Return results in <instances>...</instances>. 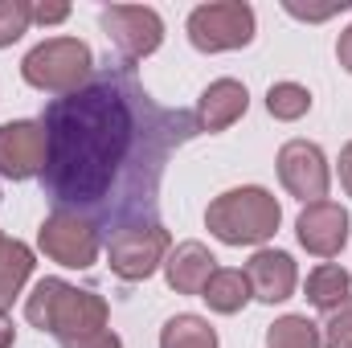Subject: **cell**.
I'll list each match as a JSON object with an SVG mask.
<instances>
[{"label":"cell","mask_w":352,"mask_h":348,"mask_svg":"<svg viewBox=\"0 0 352 348\" xmlns=\"http://www.w3.org/2000/svg\"><path fill=\"white\" fill-rule=\"evenodd\" d=\"M41 127L45 197L111 234L152 221L168 152L201 131L197 115L156 107L127 62L54 98Z\"/></svg>","instance_id":"obj_1"},{"label":"cell","mask_w":352,"mask_h":348,"mask_svg":"<svg viewBox=\"0 0 352 348\" xmlns=\"http://www.w3.org/2000/svg\"><path fill=\"white\" fill-rule=\"evenodd\" d=\"M25 316L33 328L41 332H54L58 340H70V336H87L107 328V303L102 295L94 291H78L62 279H41L25 303Z\"/></svg>","instance_id":"obj_2"},{"label":"cell","mask_w":352,"mask_h":348,"mask_svg":"<svg viewBox=\"0 0 352 348\" xmlns=\"http://www.w3.org/2000/svg\"><path fill=\"white\" fill-rule=\"evenodd\" d=\"M278 201L266 188H230L205 209V226L226 246H258L278 230Z\"/></svg>","instance_id":"obj_3"},{"label":"cell","mask_w":352,"mask_h":348,"mask_svg":"<svg viewBox=\"0 0 352 348\" xmlns=\"http://www.w3.org/2000/svg\"><path fill=\"white\" fill-rule=\"evenodd\" d=\"M21 74H25L29 87L62 98V94H74V90H82L90 83L94 58H90V45L78 41V37H50L37 50L25 54Z\"/></svg>","instance_id":"obj_4"},{"label":"cell","mask_w":352,"mask_h":348,"mask_svg":"<svg viewBox=\"0 0 352 348\" xmlns=\"http://www.w3.org/2000/svg\"><path fill=\"white\" fill-rule=\"evenodd\" d=\"M188 41L201 54H226L254 41V8L242 0H217L188 12Z\"/></svg>","instance_id":"obj_5"},{"label":"cell","mask_w":352,"mask_h":348,"mask_svg":"<svg viewBox=\"0 0 352 348\" xmlns=\"http://www.w3.org/2000/svg\"><path fill=\"white\" fill-rule=\"evenodd\" d=\"M98 25L102 33L111 37V45L123 54V62H140L148 54L160 50L164 41V21L156 8H144V4H111L98 12Z\"/></svg>","instance_id":"obj_6"},{"label":"cell","mask_w":352,"mask_h":348,"mask_svg":"<svg viewBox=\"0 0 352 348\" xmlns=\"http://www.w3.org/2000/svg\"><path fill=\"white\" fill-rule=\"evenodd\" d=\"M168 250H173V242H168L164 226H156V221L115 230V234H111V242H107L111 270H115L119 279H127V283L156 274V266L168 259Z\"/></svg>","instance_id":"obj_7"},{"label":"cell","mask_w":352,"mask_h":348,"mask_svg":"<svg viewBox=\"0 0 352 348\" xmlns=\"http://www.w3.org/2000/svg\"><path fill=\"white\" fill-rule=\"evenodd\" d=\"M98 230L90 226L87 217L70 213V209H54L45 221H41V250L62 266H74V270H87L98 262Z\"/></svg>","instance_id":"obj_8"},{"label":"cell","mask_w":352,"mask_h":348,"mask_svg":"<svg viewBox=\"0 0 352 348\" xmlns=\"http://www.w3.org/2000/svg\"><path fill=\"white\" fill-rule=\"evenodd\" d=\"M278 180H283V188L291 197H299L303 205H316V201H328L332 173H328V160H324V152L316 144L291 140L278 152Z\"/></svg>","instance_id":"obj_9"},{"label":"cell","mask_w":352,"mask_h":348,"mask_svg":"<svg viewBox=\"0 0 352 348\" xmlns=\"http://www.w3.org/2000/svg\"><path fill=\"white\" fill-rule=\"evenodd\" d=\"M45 168V127L33 119H16L0 127V176L29 180Z\"/></svg>","instance_id":"obj_10"},{"label":"cell","mask_w":352,"mask_h":348,"mask_svg":"<svg viewBox=\"0 0 352 348\" xmlns=\"http://www.w3.org/2000/svg\"><path fill=\"white\" fill-rule=\"evenodd\" d=\"M299 242L320 254V259H336L349 242V209L336 205V201H316L299 213V226H295Z\"/></svg>","instance_id":"obj_11"},{"label":"cell","mask_w":352,"mask_h":348,"mask_svg":"<svg viewBox=\"0 0 352 348\" xmlns=\"http://www.w3.org/2000/svg\"><path fill=\"white\" fill-rule=\"evenodd\" d=\"M246 279H250L254 299H263V303L291 299V291L299 283L295 262H291V254H283V250H258L254 259L246 262Z\"/></svg>","instance_id":"obj_12"},{"label":"cell","mask_w":352,"mask_h":348,"mask_svg":"<svg viewBox=\"0 0 352 348\" xmlns=\"http://www.w3.org/2000/svg\"><path fill=\"white\" fill-rule=\"evenodd\" d=\"M246 107H250V94L242 83H234V78H217V83H209L205 94H201V102H197V123H201V131H226L230 123H238L242 115H246Z\"/></svg>","instance_id":"obj_13"},{"label":"cell","mask_w":352,"mask_h":348,"mask_svg":"<svg viewBox=\"0 0 352 348\" xmlns=\"http://www.w3.org/2000/svg\"><path fill=\"white\" fill-rule=\"evenodd\" d=\"M164 270H168V287H173V291H180V295H201L205 283H209L213 270H217V259H213L201 242H180L176 250H168Z\"/></svg>","instance_id":"obj_14"},{"label":"cell","mask_w":352,"mask_h":348,"mask_svg":"<svg viewBox=\"0 0 352 348\" xmlns=\"http://www.w3.org/2000/svg\"><path fill=\"white\" fill-rule=\"evenodd\" d=\"M201 299L213 307V312H221V316H234V312H242L250 299H254V291H250V279H246V270H213V279L205 283V291H201Z\"/></svg>","instance_id":"obj_15"},{"label":"cell","mask_w":352,"mask_h":348,"mask_svg":"<svg viewBox=\"0 0 352 348\" xmlns=\"http://www.w3.org/2000/svg\"><path fill=\"white\" fill-rule=\"evenodd\" d=\"M352 299V274L336 262H324L307 274V303L320 312H336L340 303Z\"/></svg>","instance_id":"obj_16"},{"label":"cell","mask_w":352,"mask_h":348,"mask_svg":"<svg viewBox=\"0 0 352 348\" xmlns=\"http://www.w3.org/2000/svg\"><path fill=\"white\" fill-rule=\"evenodd\" d=\"M29 270H33V250L25 242H8L4 238V246H0V312L12 307V299L21 295Z\"/></svg>","instance_id":"obj_17"},{"label":"cell","mask_w":352,"mask_h":348,"mask_svg":"<svg viewBox=\"0 0 352 348\" xmlns=\"http://www.w3.org/2000/svg\"><path fill=\"white\" fill-rule=\"evenodd\" d=\"M160 348H217V332L201 316H173L160 332Z\"/></svg>","instance_id":"obj_18"},{"label":"cell","mask_w":352,"mask_h":348,"mask_svg":"<svg viewBox=\"0 0 352 348\" xmlns=\"http://www.w3.org/2000/svg\"><path fill=\"white\" fill-rule=\"evenodd\" d=\"M320 345H324V336L307 316H283L266 332V348H320Z\"/></svg>","instance_id":"obj_19"},{"label":"cell","mask_w":352,"mask_h":348,"mask_svg":"<svg viewBox=\"0 0 352 348\" xmlns=\"http://www.w3.org/2000/svg\"><path fill=\"white\" fill-rule=\"evenodd\" d=\"M266 111H270L274 119L295 123V119H303V115L311 111V90L299 87V83H274L270 94H266Z\"/></svg>","instance_id":"obj_20"},{"label":"cell","mask_w":352,"mask_h":348,"mask_svg":"<svg viewBox=\"0 0 352 348\" xmlns=\"http://www.w3.org/2000/svg\"><path fill=\"white\" fill-rule=\"evenodd\" d=\"M33 25V4L29 0H0V50L21 41V33Z\"/></svg>","instance_id":"obj_21"},{"label":"cell","mask_w":352,"mask_h":348,"mask_svg":"<svg viewBox=\"0 0 352 348\" xmlns=\"http://www.w3.org/2000/svg\"><path fill=\"white\" fill-rule=\"evenodd\" d=\"M320 336H324V348H352V299L328 312V324L320 328Z\"/></svg>","instance_id":"obj_22"},{"label":"cell","mask_w":352,"mask_h":348,"mask_svg":"<svg viewBox=\"0 0 352 348\" xmlns=\"http://www.w3.org/2000/svg\"><path fill=\"white\" fill-rule=\"evenodd\" d=\"M62 348H123V340H119L111 328H98V332H87V336H70V340H62Z\"/></svg>","instance_id":"obj_23"},{"label":"cell","mask_w":352,"mask_h":348,"mask_svg":"<svg viewBox=\"0 0 352 348\" xmlns=\"http://www.w3.org/2000/svg\"><path fill=\"white\" fill-rule=\"evenodd\" d=\"M291 17H299V21H328V17H336V12H344L349 8V0H340V4H328V8H299V4H283Z\"/></svg>","instance_id":"obj_24"},{"label":"cell","mask_w":352,"mask_h":348,"mask_svg":"<svg viewBox=\"0 0 352 348\" xmlns=\"http://www.w3.org/2000/svg\"><path fill=\"white\" fill-rule=\"evenodd\" d=\"M70 17V4H33V21L37 25H62Z\"/></svg>","instance_id":"obj_25"},{"label":"cell","mask_w":352,"mask_h":348,"mask_svg":"<svg viewBox=\"0 0 352 348\" xmlns=\"http://www.w3.org/2000/svg\"><path fill=\"white\" fill-rule=\"evenodd\" d=\"M336 58H340V66L352 74V25L340 33V41H336Z\"/></svg>","instance_id":"obj_26"},{"label":"cell","mask_w":352,"mask_h":348,"mask_svg":"<svg viewBox=\"0 0 352 348\" xmlns=\"http://www.w3.org/2000/svg\"><path fill=\"white\" fill-rule=\"evenodd\" d=\"M340 184L349 188V197H352V144L340 152Z\"/></svg>","instance_id":"obj_27"},{"label":"cell","mask_w":352,"mask_h":348,"mask_svg":"<svg viewBox=\"0 0 352 348\" xmlns=\"http://www.w3.org/2000/svg\"><path fill=\"white\" fill-rule=\"evenodd\" d=\"M12 340H16L12 320H8V312H0V348H12Z\"/></svg>","instance_id":"obj_28"},{"label":"cell","mask_w":352,"mask_h":348,"mask_svg":"<svg viewBox=\"0 0 352 348\" xmlns=\"http://www.w3.org/2000/svg\"><path fill=\"white\" fill-rule=\"evenodd\" d=\"M0 246H4V234H0Z\"/></svg>","instance_id":"obj_29"}]
</instances>
